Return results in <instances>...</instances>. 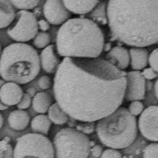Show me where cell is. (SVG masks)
<instances>
[{"instance_id": "6da1fadb", "label": "cell", "mask_w": 158, "mask_h": 158, "mask_svg": "<svg viewBox=\"0 0 158 158\" xmlns=\"http://www.w3.org/2000/svg\"><path fill=\"white\" fill-rule=\"evenodd\" d=\"M127 73L102 58L66 57L55 73L56 103L75 120L94 123L120 108Z\"/></svg>"}, {"instance_id": "7a4b0ae2", "label": "cell", "mask_w": 158, "mask_h": 158, "mask_svg": "<svg viewBox=\"0 0 158 158\" xmlns=\"http://www.w3.org/2000/svg\"><path fill=\"white\" fill-rule=\"evenodd\" d=\"M112 39L134 48L158 44V0H108Z\"/></svg>"}, {"instance_id": "3957f363", "label": "cell", "mask_w": 158, "mask_h": 158, "mask_svg": "<svg viewBox=\"0 0 158 158\" xmlns=\"http://www.w3.org/2000/svg\"><path fill=\"white\" fill-rule=\"evenodd\" d=\"M104 47V35L93 20L74 18L67 20L58 30L56 51L62 57L99 58Z\"/></svg>"}, {"instance_id": "277c9868", "label": "cell", "mask_w": 158, "mask_h": 158, "mask_svg": "<svg viewBox=\"0 0 158 158\" xmlns=\"http://www.w3.org/2000/svg\"><path fill=\"white\" fill-rule=\"evenodd\" d=\"M40 70V58L31 45L11 44L1 53L0 77L6 82L27 84L35 79Z\"/></svg>"}, {"instance_id": "5b68a950", "label": "cell", "mask_w": 158, "mask_h": 158, "mask_svg": "<svg viewBox=\"0 0 158 158\" xmlns=\"http://www.w3.org/2000/svg\"><path fill=\"white\" fill-rule=\"evenodd\" d=\"M138 123L128 109L120 107L113 113L99 120L96 132L99 140L110 149L129 147L138 136Z\"/></svg>"}, {"instance_id": "8992f818", "label": "cell", "mask_w": 158, "mask_h": 158, "mask_svg": "<svg viewBox=\"0 0 158 158\" xmlns=\"http://www.w3.org/2000/svg\"><path fill=\"white\" fill-rule=\"evenodd\" d=\"M56 158H88L90 140L85 134L73 128L59 130L53 139Z\"/></svg>"}, {"instance_id": "52a82bcc", "label": "cell", "mask_w": 158, "mask_h": 158, "mask_svg": "<svg viewBox=\"0 0 158 158\" xmlns=\"http://www.w3.org/2000/svg\"><path fill=\"white\" fill-rule=\"evenodd\" d=\"M55 148L46 136L29 133L20 137L14 149L15 158H54Z\"/></svg>"}, {"instance_id": "ba28073f", "label": "cell", "mask_w": 158, "mask_h": 158, "mask_svg": "<svg viewBox=\"0 0 158 158\" xmlns=\"http://www.w3.org/2000/svg\"><path fill=\"white\" fill-rule=\"evenodd\" d=\"M38 22L32 12L20 10L6 30L7 35L18 43H25L34 39L38 33Z\"/></svg>"}, {"instance_id": "9c48e42d", "label": "cell", "mask_w": 158, "mask_h": 158, "mask_svg": "<svg viewBox=\"0 0 158 158\" xmlns=\"http://www.w3.org/2000/svg\"><path fill=\"white\" fill-rule=\"evenodd\" d=\"M138 127L147 140L158 142V105H152L144 109L138 118Z\"/></svg>"}, {"instance_id": "30bf717a", "label": "cell", "mask_w": 158, "mask_h": 158, "mask_svg": "<svg viewBox=\"0 0 158 158\" xmlns=\"http://www.w3.org/2000/svg\"><path fill=\"white\" fill-rule=\"evenodd\" d=\"M125 98L127 101H142L146 95V79L142 72L132 70L127 73Z\"/></svg>"}, {"instance_id": "8fae6325", "label": "cell", "mask_w": 158, "mask_h": 158, "mask_svg": "<svg viewBox=\"0 0 158 158\" xmlns=\"http://www.w3.org/2000/svg\"><path fill=\"white\" fill-rule=\"evenodd\" d=\"M43 11L46 20L52 25H63L70 18V11L65 7L63 0H47Z\"/></svg>"}, {"instance_id": "7c38bea8", "label": "cell", "mask_w": 158, "mask_h": 158, "mask_svg": "<svg viewBox=\"0 0 158 158\" xmlns=\"http://www.w3.org/2000/svg\"><path fill=\"white\" fill-rule=\"evenodd\" d=\"M23 95V89L18 83L5 82L0 87V101L6 106L18 105Z\"/></svg>"}, {"instance_id": "4fadbf2b", "label": "cell", "mask_w": 158, "mask_h": 158, "mask_svg": "<svg viewBox=\"0 0 158 158\" xmlns=\"http://www.w3.org/2000/svg\"><path fill=\"white\" fill-rule=\"evenodd\" d=\"M106 60L119 70H123L130 65V52L122 46H115L108 52Z\"/></svg>"}, {"instance_id": "5bb4252c", "label": "cell", "mask_w": 158, "mask_h": 158, "mask_svg": "<svg viewBox=\"0 0 158 158\" xmlns=\"http://www.w3.org/2000/svg\"><path fill=\"white\" fill-rule=\"evenodd\" d=\"M41 67L45 71L49 74H54L60 64L59 57L56 53V47L53 44L48 45L43 49L40 54Z\"/></svg>"}, {"instance_id": "9a60e30c", "label": "cell", "mask_w": 158, "mask_h": 158, "mask_svg": "<svg viewBox=\"0 0 158 158\" xmlns=\"http://www.w3.org/2000/svg\"><path fill=\"white\" fill-rule=\"evenodd\" d=\"M67 10L74 15H86L91 12L99 2V0H63Z\"/></svg>"}, {"instance_id": "2e32d148", "label": "cell", "mask_w": 158, "mask_h": 158, "mask_svg": "<svg viewBox=\"0 0 158 158\" xmlns=\"http://www.w3.org/2000/svg\"><path fill=\"white\" fill-rule=\"evenodd\" d=\"M130 59L132 70H144L149 63V52L144 48H132L130 49Z\"/></svg>"}, {"instance_id": "e0dca14e", "label": "cell", "mask_w": 158, "mask_h": 158, "mask_svg": "<svg viewBox=\"0 0 158 158\" xmlns=\"http://www.w3.org/2000/svg\"><path fill=\"white\" fill-rule=\"evenodd\" d=\"M7 121L11 129L17 131H21L25 130L29 126L30 117L26 111L21 109H17L11 111L8 116Z\"/></svg>"}, {"instance_id": "ac0fdd59", "label": "cell", "mask_w": 158, "mask_h": 158, "mask_svg": "<svg viewBox=\"0 0 158 158\" xmlns=\"http://www.w3.org/2000/svg\"><path fill=\"white\" fill-rule=\"evenodd\" d=\"M12 4L7 0H0V29L9 27L16 18Z\"/></svg>"}, {"instance_id": "d6986e66", "label": "cell", "mask_w": 158, "mask_h": 158, "mask_svg": "<svg viewBox=\"0 0 158 158\" xmlns=\"http://www.w3.org/2000/svg\"><path fill=\"white\" fill-rule=\"evenodd\" d=\"M32 105L33 110L37 113L44 114L48 111L52 105V98L48 93H37L32 98Z\"/></svg>"}, {"instance_id": "ffe728a7", "label": "cell", "mask_w": 158, "mask_h": 158, "mask_svg": "<svg viewBox=\"0 0 158 158\" xmlns=\"http://www.w3.org/2000/svg\"><path fill=\"white\" fill-rule=\"evenodd\" d=\"M30 125L31 129L34 133L45 135L48 134L52 122L48 115L44 114H40L32 118Z\"/></svg>"}, {"instance_id": "44dd1931", "label": "cell", "mask_w": 158, "mask_h": 158, "mask_svg": "<svg viewBox=\"0 0 158 158\" xmlns=\"http://www.w3.org/2000/svg\"><path fill=\"white\" fill-rule=\"evenodd\" d=\"M48 118L51 122L56 125H63L68 121L67 114L60 108L57 103L52 104L48 110Z\"/></svg>"}, {"instance_id": "7402d4cb", "label": "cell", "mask_w": 158, "mask_h": 158, "mask_svg": "<svg viewBox=\"0 0 158 158\" xmlns=\"http://www.w3.org/2000/svg\"><path fill=\"white\" fill-rule=\"evenodd\" d=\"M107 3L104 1H100L93 10L90 12L89 17L93 18V21L101 25H106L108 23L107 16Z\"/></svg>"}, {"instance_id": "603a6c76", "label": "cell", "mask_w": 158, "mask_h": 158, "mask_svg": "<svg viewBox=\"0 0 158 158\" xmlns=\"http://www.w3.org/2000/svg\"><path fill=\"white\" fill-rule=\"evenodd\" d=\"M10 138L6 137L0 141V158H15L14 148L10 143Z\"/></svg>"}, {"instance_id": "cb8c5ba5", "label": "cell", "mask_w": 158, "mask_h": 158, "mask_svg": "<svg viewBox=\"0 0 158 158\" xmlns=\"http://www.w3.org/2000/svg\"><path fill=\"white\" fill-rule=\"evenodd\" d=\"M15 8L22 10H32L37 6L40 0H10Z\"/></svg>"}, {"instance_id": "d4e9b609", "label": "cell", "mask_w": 158, "mask_h": 158, "mask_svg": "<svg viewBox=\"0 0 158 158\" xmlns=\"http://www.w3.org/2000/svg\"><path fill=\"white\" fill-rule=\"evenodd\" d=\"M50 42V35L45 32H38L37 35L33 39V44H34L35 47L39 49L45 48L46 47H48V45H50L49 44Z\"/></svg>"}, {"instance_id": "484cf974", "label": "cell", "mask_w": 158, "mask_h": 158, "mask_svg": "<svg viewBox=\"0 0 158 158\" xmlns=\"http://www.w3.org/2000/svg\"><path fill=\"white\" fill-rule=\"evenodd\" d=\"M143 158H158V143L149 144L145 147L142 153Z\"/></svg>"}, {"instance_id": "4316f807", "label": "cell", "mask_w": 158, "mask_h": 158, "mask_svg": "<svg viewBox=\"0 0 158 158\" xmlns=\"http://www.w3.org/2000/svg\"><path fill=\"white\" fill-rule=\"evenodd\" d=\"M128 111L135 117L138 116V115H141L142 111H144V104L140 101H131L129 108H128Z\"/></svg>"}, {"instance_id": "83f0119b", "label": "cell", "mask_w": 158, "mask_h": 158, "mask_svg": "<svg viewBox=\"0 0 158 158\" xmlns=\"http://www.w3.org/2000/svg\"><path fill=\"white\" fill-rule=\"evenodd\" d=\"M149 64L152 69L158 73V48L154 49L149 56Z\"/></svg>"}, {"instance_id": "f1b7e54d", "label": "cell", "mask_w": 158, "mask_h": 158, "mask_svg": "<svg viewBox=\"0 0 158 158\" xmlns=\"http://www.w3.org/2000/svg\"><path fill=\"white\" fill-rule=\"evenodd\" d=\"M101 158H123V155L118 149H108L103 152Z\"/></svg>"}, {"instance_id": "f546056e", "label": "cell", "mask_w": 158, "mask_h": 158, "mask_svg": "<svg viewBox=\"0 0 158 158\" xmlns=\"http://www.w3.org/2000/svg\"><path fill=\"white\" fill-rule=\"evenodd\" d=\"M52 78L49 76H41L38 80V85L41 89H48L52 86Z\"/></svg>"}, {"instance_id": "4dcf8cb0", "label": "cell", "mask_w": 158, "mask_h": 158, "mask_svg": "<svg viewBox=\"0 0 158 158\" xmlns=\"http://www.w3.org/2000/svg\"><path fill=\"white\" fill-rule=\"evenodd\" d=\"M32 104V101H31V96L29 94H24L22 99L19 102V104L17 105L18 109L24 110L29 108Z\"/></svg>"}, {"instance_id": "1f68e13d", "label": "cell", "mask_w": 158, "mask_h": 158, "mask_svg": "<svg viewBox=\"0 0 158 158\" xmlns=\"http://www.w3.org/2000/svg\"><path fill=\"white\" fill-rule=\"evenodd\" d=\"M142 74L143 77H145V79H147V80H153V79L156 78V77L158 78V73L151 67L144 69L143 71L142 72Z\"/></svg>"}, {"instance_id": "d6a6232c", "label": "cell", "mask_w": 158, "mask_h": 158, "mask_svg": "<svg viewBox=\"0 0 158 158\" xmlns=\"http://www.w3.org/2000/svg\"><path fill=\"white\" fill-rule=\"evenodd\" d=\"M103 152L104 151H103L102 147L101 146H99V145H95V146L91 147V149H90V153L94 157L98 158L100 156H101Z\"/></svg>"}, {"instance_id": "836d02e7", "label": "cell", "mask_w": 158, "mask_h": 158, "mask_svg": "<svg viewBox=\"0 0 158 158\" xmlns=\"http://www.w3.org/2000/svg\"><path fill=\"white\" fill-rule=\"evenodd\" d=\"M38 28L43 32L48 30L49 28H50V25H49V22L48 21H45V20H40L38 22Z\"/></svg>"}, {"instance_id": "e575fe53", "label": "cell", "mask_w": 158, "mask_h": 158, "mask_svg": "<svg viewBox=\"0 0 158 158\" xmlns=\"http://www.w3.org/2000/svg\"><path fill=\"white\" fill-rule=\"evenodd\" d=\"M77 129H78V131L79 130H81V131H82L83 132H85V133H91V132H93V131H94V127L93 126L77 127Z\"/></svg>"}, {"instance_id": "d590c367", "label": "cell", "mask_w": 158, "mask_h": 158, "mask_svg": "<svg viewBox=\"0 0 158 158\" xmlns=\"http://www.w3.org/2000/svg\"><path fill=\"white\" fill-rule=\"evenodd\" d=\"M5 83V81L4 80H2V79H0V87L2 86V85ZM9 108V107L6 106V105H4L3 104H2L1 101H0V111H3V110H6L7 109V108Z\"/></svg>"}, {"instance_id": "8d00e7d4", "label": "cell", "mask_w": 158, "mask_h": 158, "mask_svg": "<svg viewBox=\"0 0 158 158\" xmlns=\"http://www.w3.org/2000/svg\"><path fill=\"white\" fill-rule=\"evenodd\" d=\"M154 94L155 96H156V100L158 101V78L156 79V82H155V85H154Z\"/></svg>"}, {"instance_id": "74e56055", "label": "cell", "mask_w": 158, "mask_h": 158, "mask_svg": "<svg viewBox=\"0 0 158 158\" xmlns=\"http://www.w3.org/2000/svg\"><path fill=\"white\" fill-rule=\"evenodd\" d=\"M104 48H104V51H107V52H109L110 50H111V44H106V45H104Z\"/></svg>"}, {"instance_id": "f35d334b", "label": "cell", "mask_w": 158, "mask_h": 158, "mask_svg": "<svg viewBox=\"0 0 158 158\" xmlns=\"http://www.w3.org/2000/svg\"><path fill=\"white\" fill-rule=\"evenodd\" d=\"M2 125H3V117H2V115L0 114V130L2 128Z\"/></svg>"}, {"instance_id": "ab89813d", "label": "cell", "mask_w": 158, "mask_h": 158, "mask_svg": "<svg viewBox=\"0 0 158 158\" xmlns=\"http://www.w3.org/2000/svg\"><path fill=\"white\" fill-rule=\"evenodd\" d=\"M124 158H134L133 156H126V157H124Z\"/></svg>"}, {"instance_id": "60d3db41", "label": "cell", "mask_w": 158, "mask_h": 158, "mask_svg": "<svg viewBox=\"0 0 158 158\" xmlns=\"http://www.w3.org/2000/svg\"><path fill=\"white\" fill-rule=\"evenodd\" d=\"M1 53H2V52H1V45H0V56H1Z\"/></svg>"}]
</instances>
